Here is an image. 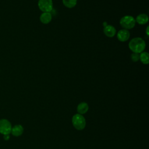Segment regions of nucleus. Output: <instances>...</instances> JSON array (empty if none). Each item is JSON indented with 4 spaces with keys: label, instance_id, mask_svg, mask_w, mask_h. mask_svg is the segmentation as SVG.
I'll list each match as a JSON object with an SVG mask.
<instances>
[{
    "label": "nucleus",
    "instance_id": "obj_1",
    "mask_svg": "<svg viewBox=\"0 0 149 149\" xmlns=\"http://www.w3.org/2000/svg\"><path fill=\"white\" fill-rule=\"evenodd\" d=\"M129 48L133 52L140 54L143 52L146 48V42L141 38L135 37L130 41Z\"/></svg>",
    "mask_w": 149,
    "mask_h": 149
},
{
    "label": "nucleus",
    "instance_id": "obj_2",
    "mask_svg": "<svg viewBox=\"0 0 149 149\" xmlns=\"http://www.w3.org/2000/svg\"><path fill=\"white\" fill-rule=\"evenodd\" d=\"M72 122L73 127L78 130H81L84 129L86 125L85 118L82 115L79 113L75 114L73 116Z\"/></svg>",
    "mask_w": 149,
    "mask_h": 149
},
{
    "label": "nucleus",
    "instance_id": "obj_3",
    "mask_svg": "<svg viewBox=\"0 0 149 149\" xmlns=\"http://www.w3.org/2000/svg\"><path fill=\"white\" fill-rule=\"evenodd\" d=\"M120 24L122 27L124 28V29H131L135 26L136 20L133 16L130 15H126L120 19Z\"/></svg>",
    "mask_w": 149,
    "mask_h": 149
},
{
    "label": "nucleus",
    "instance_id": "obj_4",
    "mask_svg": "<svg viewBox=\"0 0 149 149\" xmlns=\"http://www.w3.org/2000/svg\"><path fill=\"white\" fill-rule=\"evenodd\" d=\"M11 123L6 119H0V133L5 135L9 134L12 130Z\"/></svg>",
    "mask_w": 149,
    "mask_h": 149
},
{
    "label": "nucleus",
    "instance_id": "obj_5",
    "mask_svg": "<svg viewBox=\"0 0 149 149\" xmlns=\"http://www.w3.org/2000/svg\"><path fill=\"white\" fill-rule=\"evenodd\" d=\"M38 6L43 12H50L52 10L53 3L52 0H38Z\"/></svg>",
    "mask_w": 149,
    "mask_h": 149
},
{
    "label": "nucleus",
    "instance_id": "obj_6",
    "mask_svg": "<svg viewBox=\"0 0 149 149\" xmlns=\"http://www.w3.org/2000/svg\"><path fill=\"white\" fill-rule=\"evenodd\" d=\"M130 37V33L126 29H121L117 33V38L121 42L127 41Z\"/></svg>",
    "mask_w": 149,
    "mask_h": 149
},
{
    "label": "nucleus",
    "instance_id": "obj_7",
    "mask_svg": "<svg viewBox=\"0 0 149 149\" xmlns=\"http://www.w3.org/2000/svg\"><path fill=\"white\" fill-rule=\"evenodd\" d=\"M103 31L105 35L108 37H113L116 34L115 28L113 26L109 24H107L104 27Z\"/></svg>",
    "mask_w": 149,
    "mask_h": 149
},
{
    "label": "nucleus",
    "instance_id": "obj_8",
    "mask_svg": "<svg viewBox=\"0 0 149 149\" xmlns=\"http://www.w3.org/2000/svg\"><path fill=\"white\" fill-rule=\"evenodd\" d=\"M24 132V128L21 125H16L12 127L11 133L14 136L18 137L21 136Z\"/></svg>",
    "mask_w": 149,
    "mask_h": 149
},
{
    "label": "nucleus",
    "instance_id": "obj_9",
    "mask_svg": "<svg viewBox=\"0 0 149 149\" xmlns=\"http://www.w3.org/2000/svg\"><path fill=\"white\" fill-rule=\"evenodd\" d=\"M40 20L43 24H48L52 20V15L49 12H43L40 16Z\"/></svg>",
    "mask_w": 149,
    "mask_h": 149
},
{
    "label": "nucleus",
    "instance_id": "obj_10",
    "mask_svg": "<svg viewBox=\"0 0 149 149\" xmlns=\"http://www.w3.org/2000/svg\"><path fill=\"white\" fill-rule=\"evenodd\" d=\"M88 108H89L88 105L85 102H80L77 105V111L79 114L83 115L86 113L88 111Z\"/></svg>",
    "mask_w": 149,
    "mask_h": 149
},
{
    "label": "nucleus",
    "instance_id": "obj_11",
    "mask_svg": "<svg viewBox=\"0 0 149 149\" xmlns=\"http://www.w3.org/2000/svg\"><path fill=\"white\" fill-rule=\"evenodd\" d=\"M135 20H136V22L138 23L139 24L143 25V24H146L148 22V17L146 14L141 13V14L139 15L136 17Z\"/></svg>",
    "mask_w": 149,
    "mask_h": 149
},
{
    "label": "nucleus",
    "instance_id": "obj_12",
    "mask_svg": "<svg viewBox=\"0 0 149 149\" xmlns=\"http://www.w3.org/2000/svg\"><path fill=\"white\" fill-rule=\"evenodd\" d=\"M139 59L140 61L145 65H147L149 63V55L147 52H142L140 54V58Z\"/></svg>",
    "mask_w": 149,
    "mask_h": 149
},
{
    "label": "nucleus",
    "instance_id": "obj_13",
    "mask_svg": "<svg viewBox=\"0 0 149 149\" xmlns=\"http://www.w3.org/2000/svg\"><path fill=\"white\" fill-rule=\"evenodd\" d=\"M63 5L68 8L74 7L77 3V0H62Z\"/></svg>",
    "mask_w": 149,
    "mask_h": 149
},
{
    "label": "nucleus",
    "instance_id": "obj_14",
    "mask_svg": "<svg viewBox=\"0 0 149 149\" xmlns=\"http://www.w3.org/2000/svg\"><path fill=\"white\" fill-rule=\"evenodd\" d=\"M130 58L132 60V61L136 62H137L139 60L140 58V54H137V53H132L130 55Z\"/></svg>",
    "mask_w": 149,
    "mask_h": 149
},
{
    "label": "nucleus",
    "instance_id": "obj_15",
    "mask_svg": "<svg viewBox=\"0 0 149 149\" xmlns=\"http://www.w3.org/2000/svg\"><path fill=\"white\" fill-rule=\"evenodd\" d=\"M3 139L5 140H8L10 139V136L9 134H5L3 135Z\"/></svg>",
    "mask_w": 149,
    "mask_h": 149
},
{
    "label": "nucleus",
    "instance_id": "obj_16",
    "mask_svg": "<svg viewBox=\"0 0 149 149\" xmlns=\"http://www.w3.org/2000/svg\"><path fill=\"white\" fill-rule=\"evenodd\" d=\"M146 34L147 35V36H148V26H147V28H146Z\"/></svg>",
    "mask_w": 149,
    "mask_h": 149
},
{
    "label": "nucleus",
    "instance_id": "obj_17",
    "mask_svg": "<svg viewBox=\"0 0 149 149\" xmlns=\"http://www.w3.org/2000/svg\"><path fill=\"white\" fill-rule=\"evenodd\" d=\"M103 25H104V26H105L107 25V23L106 22H104V23H103Z\"/></svg>",
    "mask_w": 149,
    "mask_h": 149
}]
</instances>
